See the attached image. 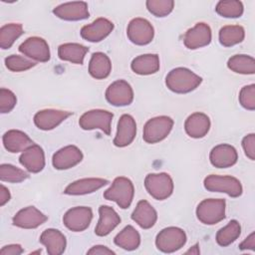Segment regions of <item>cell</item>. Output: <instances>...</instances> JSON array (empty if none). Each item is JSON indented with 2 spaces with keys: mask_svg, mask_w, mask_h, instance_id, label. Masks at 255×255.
Masks as SVG:
<instances>
[{
  "mask_svg": "<svg viewBox=\"0 0 255 255\" xmlns=\"http://www.w3.org/2000/svg\"><path fill=\"white\" fill-rule=\"evenodd\" d=\"M239 249L241 250H255V233L252 232L247 238L244 239V241L242 243H240L239 245Z\"/></svg>",
  "mask_w": 255,
  "mask_h": 255,
  "instance_id": "obj_45",
  "label": "cell"
},
{
  "mask_svg": "<svg viewBox=\"0 0 255 255\" xmlns=\"http://www.w3.org/2000/svg\"><path fill=\"white\" fill-rule=\"evenodd\" d=\"M93 211L88 206H76L69 209L64 217V225L74 232H81L86 230L92 221Z\"/></svg>",
  "mask_w": 255,
  "mask_h": 255,
  "instance_id": "obj_9",
  "label": "cell"
},
{
  "mask_svg": "<svg viewBox=\"0 0 255 255\" xmlns=\"http://www.w3.org/2000/svg\"><path fill=\"white\" fill-rule=\"evenodd\" d=\"M136 134V124L129 115H123L118 123L117 134L114 138V144L119 147L129 145Z\"/></svg>",
  "mask_w": 255,
  "mask_h": 255,
  "instance_id": "obj_20",
  "label": "cell"
},
{
  "mask_svg": "<svg viewBox=\"0 0 255 255\" xmlns=\"http://www.w3.org/2000/svg\"><path fill=\"white\" fill-rule=\"evenodd\" d=\"M111 71L112 63L106 54L96 52L92 55L89 63V73L93 78L97 80L106 79L110 75Z\"/></svg>",
  "mask_w": 255,
  "mask_h": 255,
  "instance_id": "obj_30",
  "label": "cell"
},
{
  "mask_svg": "<svg viewBox=\"0 0 255 255\" xmlns=\"http://www.w3.org/2000/svg\"><path fill=\"white\" fill-rule=\"evenodd\" d=\"M19 51L37 62H48L51 57L48 43L40 37H30L26 39L19 46Z\"/></svg>",
  "mask_w": 255,
  "mask_h": 255,
  "instance_id": "obj_12",
  "label": "cell"
},
{
  "mask_svg": "<svg viewBox=\"0 0 255 255\" xmlns=\"http://www.w3.org/2000/svg\"><path fill=\"white\" fill-rule=\"evenodd\" d=\"M210 128V120L203 113H194L190 115L185 123L184 129L186 133L193 138H201L207 134Z\"/></svg>",
  "mask_w": 255,
  "mask_h": 255,
  "instance_id": "obj_25",
  "label": "cell"
},
{
  "mask_svg": "<svg viewBox=\"0 0 255 255\" xmlns=\"http://www.w3.org/2000/svg\"><path fill=\"white\" fill-rule=\"evenodd\" d=\"M225 206L224 199H204L197 205L196 216L203 224H216L225 218Z\"/></svg>",
  "mask_w": 255,
  "mask_h": 255,
  "instance_id": "obj_3",
  "label": "cell"
},
{
  "mask_svg": "<svg viewBox=\"0 0 255 255\" xmlns=\"http://www.w3.org/2000/svg\"><path fill=\"white\" fill-rule=\"evenodd\" d=\"M24 252L23 248L19 244H10L2 247L0 250L1 255H20Z\"/></svg>",
  "mask_w": 255,
  "mask_h": 255,
  "instance_id": "obj_43",
  "label": "cell"
},
{
  "mask_svg": "<svg viewBox=\"0 0 255 255\" xmlns=\"http://www.w3.org/2000/svg\"><path fill=\"white\" fill-rule=\"evenodd\" d=\"M199 247H198V244H195L192 248H190L188 251H186V254H189V253H191V254H199Z\"/></svg>",
  "mask_w": 255,
  "mask_h": 255,
  "instance_id": "obj_47",
  "label": "cell"
},
{
  "mask_svg": "<svg viewBox=\"0 0 255 255\" xmlns=\"http://www.w3.org/2000/svg\"><path fill=\"white\" fill-rule=\"evenodd\" d=\"M23 34V27L18 23H10L0 29V47L9 49L13 43Z\"/></svg>",
  "mask_w": 255,
  "mask_h": 255,
  "instance_id": "obj_35",
  "label": "cell"
},
{
  "mask_svg": "<svg viewBox=\"0 0 255 255\" xmlns=\"http://www.w3.org/2000/svg\"><path fill=\"white\" fill-rule=\"evenodd\" d=\"M4 147L12 153L24 151L34 144L33 140L24 131L18 129H10L3 135Z\"/></svg>",
  "mask_w": 255,
  "mask_h": 255,
  "instance_id": "obj_27",
  "label": "cell"
},
{
  "mask_svg": "<svg viewBox=\"0 0 255 255\" xmlns=\"http://www.w3.org/2000/svg\"><path fill=\"white\" fill-rule=\"evenodd\" d=\"M16 103L17 99L12 91L4 88L0 90V112L2 114L11 112L16 106Z\"/></svg>",
  "mask_w": 255,
  "mask_h": 255,
  "instance_id": "obj_41",
  "label": "cell"
},
{
  "mask_svg": "<svg viewBox=\"0 0 255 255\" xmlns=\"http://www.w3.org/2000/svg\"><path fill=\"white\" fill-rule=\"evenodd\" d=\"M99 214L100 219L95 228V233L98 236L108 235L121 223L120 215L111 206L101 205L99 208Z\"/></svg>",
  "mask_w": 255,
  "mask_h": 255,
  "instance_id": "obj_22",
  "label": "cell"
},
{
  "mask_svg": "<svg viewBox=\"0 0 255 255\" xmlns=\"http://www.w3.org/2000/svg\"><path fill=\"white\" fill-rule=\"evenodd\" d=\"M145 5L155 17H165L173 10L174 2L172 0H147Z\"/></svg>",
  "mask_w": 255,
  "mask_h": 255,
  "instance_id": "obj_38",
  "label": "cell"
},
{
  "mask_svg": "<svg viewBox=\"0 0 255 255\" xmlns=\"http://www.w3.org/2000/svg\"><path fill=\"white\" fill-rule=\"evenodd\" d=\"M11 198L9 189L7 187H5L3 184L0 185V205L3 206L5 205Z\"/></svg>",
  "mask_w": 255,
  "mask_h": 255,
  "instance_id": "obj_46",
  "label": "cell"
},
{
  "mask_svg": "<svg viewBox=\"0 0 255 255\" xmlns=\"http://www.w3.org/2000/svg\"><path fill=\"white\" fill-rule=\"evenodd\" d=\"M127 35L133 44L143 46L152 41L154 30L152 25L146 19L134 18L128 25Z\"/></svg>",
  "mask_w": 255,
  "mask_h": 255,
  "instance_id": "obj_10",
  "label": "cell"
},
{
  "mask_svg": "<svg viewBox=\"0 0 255 255\" xmlns=\"http://www.w3.org/2000/svg\"><path fill=\"white\" fill-rule=\"evenodd\" d=\"M201 82V77L182 67L171 70L165 78L166 87L176 94L189 93L195 90Z\"/></svg>",
  "mask_w": 255,
  "mask_h": 255,
  "instance_id": "obj_1",
  "label": "cell"
},
{
  "mask_svg": "<svg viewBox=\"0 0 255 255\" xmlns=\"http://www.w3.org/2000/svg\"><path fill=\"white\" fill-rule=\"evenodd\" d=\"M87 254L89 255H108V254H115V252L111 249H109L107 246L104 245H96L93 246Z\"/></svg>",
  "mask_w": 255,
  "mask_h": 255,
  "instance_id": "obj_44",
  "label": "cell"
},
{
  "mask_svg": "<svg viewBox=\"0 0 255 255\" xmlns=\"http://www.w3.org/2000/svg\"><path fill=\"white\" fill-rule=\"evenodd\" d=\"M241 233V226L237 220H230L228 224L216 233V242L221 247H226L233 243Z\"/></svg>",
  "mask_w": 255,
  "mask_h": 255,
  "instance_id": "obj_34",
  "label": "cell"
},
{
  "mask_svg": "<svg viewBox=\"0 0 255 255\" xmlns=\"http://www.w3.org/2000/svg\"><path fill=\"white\" fill-rule=\"evenodd\" d=\"M144 186L154 199L164 200L173 191V181L168 173H149L144 178Z\"/></svg>",
  "mask_w": 255,
  "mask_h": 255,
  "instance_id": "obj_4",
  "label": "cell"
},
{
  "mask_svg": "<svg viewBox=\"0 0 255 255\" xmlns=\"http://www.w3.org/2000/svg\"><path fill=\"white\" fill-rule=\"evenodd\" d=\"M134 195V187L130 179L125 176L116 177L112 185L104 192L107 200L115 201L121 208L129 207Z\"/></svg>",
  "mask_w": 255,
  "mask_h": 255,
  "instance_id": "obj_2",
  "label": "cell"
},
{
  "mask_svg": "<svg viewBox=\"0 0 255 255\" xmlns=\"http://www.w3.org/2000/svg\"><path fill=\"white\" fill-rule=\"evenodd\" d=\"M130 68L137 75L154 74L159 70V58L156 54L137 56L132 60Z\"/></svg>",
  "mask_w": 255,
  "mask_h": 255,
  "instance_id": "obj_29",
  "label": "cell"
},
{
  "mask_svg": "<svg viewBox=\"0 0 255 255\" xmlns=\"http://www.w3.org/2000/svg\"><path fill=\"white\" fill-rule=\"evenodd\" d=\"M204 187L212 192H224L231 197H238L242 194L241 182L233 176L210 174L204 178Z\"/></svg>",
  "mask_w": 255,
  "mask_h": 255,
  "instance_id": "obj_6",
  "label": "cell"
},
{
  "mask_svg": "<svg viewBox=\"0 0 255 255\" xmlns=\"http://www.w3.org/2000/svg\"><path fill=\"white\" fill-rule=\"evenodd\" d=\"M114 115L105 110H91L82 115L79 120L80 127L85 130L99 128L107 135L111 133V124Z\"/></svg>",
  "mask_w": 255,
  "mask_h": 255,
  "instance_id": "obj_8",
  "label": "cell"
},
{
  "mask_svg": "<svg viewBox=\"0 0 255 255\" xmlns=\"http://www.w3.org/2000/svg\"><path fill=\"white\" fill-rule=\"evenodd\" d=\"M109 181L104 178L90 177L82 178L70 183L64 190L65 194L68 195H83L88 193H93L96 190L107 185Z\"/></svg>",
  "mask_w": 255,
  "mask_h": 255,
  "instance_id": "obj_23",
  "label": "cell"
},
{
  "mask_svg": "<svg viewBox=\"0 0 255 255\" xmlns=\"http://www.w3.org/2000/svg\"><path fill=\"white\" fill-rule=\"evenodd\" d=\"M209 159L213 166L227 168L237 162L238 154L234 146L227 143H221L211 149Z\"/></svg>",
  "mask_w": 255,
  "mask_h": 255,
  "instance_id": "obj_19",
  "label": "cell"
},
{
  "mask_svg": "<svg viewBox=\"0 0 255 255\" xmlns=\"http://www.w3.org/2000/svg\"><path fill=\"white\" fill-rule=\"evenodd\" d=\"M211 42V29L205 23H196L194 27L188 29L183 37L186 48L195 50L207 46Z\"/></svg>",
  "mask_w": 255,
  "mask_h": 255,
  "instance_id": "obj_13",
  "label": "cell"
},
{
  "mask_svg": "<svg viewBox=\"0 0 255 255\" xmlns=\"http://www.w3.org/2000/svg\"><path fill=\"white\" fill-rule=\"evenodd\" d=\"M20 163L30 172H40L45 166V153L38 144H33L25 149L19 157Z\"/></svg>",
  "mask_w": 255,
  "mask_h": 255,
  "instance_id": "obj_21",
  "label": "cell"
},
{
  "mask_svg": "<svg viewBox=\"0 0 255 255\" xmlns=\"http://www.w3.org/2000/svg\"><path fill=\"white\" fill-rule=\"evenodd\" d=\"M131 219L141 228L149 229L155 224L157 213L148 201L140 200L131 213Z\"/></svg>",
  "mask_w": 255,
  "mask_h": 255,
  "instance_id": "obj_26",
  "label": "cell"
},
{
  "mask_svg": "<svg viewBox=\"0 0 255 255\" xmlns=\"http://www.w3.org/2000/svg\"><path fill=\"white\" fill-rule=\"evenodd\" d=\"M89 48L78 43H65L59 46L58 56L63 61L82 65Z\"/></svg>",
  "mask_w": 255,
  "mask_h": 255,
  "instance_id": "obj_28",
  "label": "cell"
},
{
  "mask_svg": "<svg viewBox=\"0 0 255 255\" xmlns=\"http://www.w3.org/2000/svg\"><path fill=\"white\" fill-rule=\"evenodd\" d=\"M72 115L71 112L47 109L39 111L34 116L35 126L42 130H50L58 127Z\"/></svg>",
  "mask_w": 255,
  "mask_h": 255,
  "instance_id": "obj_16",
  "label": "cell"
},
{
  "mask_svg": "<svg viewBox=\"0 0 255 255\" xmlns=\"http://www.w3.org/2000/svg\"><path fill=\"white\" fill-rule=\"evenodd\" d=\"M172 127L173 120L167 116L152 118L144 125L142 138L147 143L159 142L169 134Z\"/></svg>",
  "mask_w": 255,
  "mask_h": 255,
  "instance_id": "obj_5",
  "label": "cell"
},
{
  "mask_svg": "<svg viewBox=\"0 0 255 255\" xmlns=\"http://www.w3.org/2000/svg\"><path fill=\"white\" fill-rule=\"evenodd\" d=\"M29 178V174L12 164L3 163L0 165V179L2 181L17 183Z\"/></svg>",
  "mask_w": 255,
  "mask_h": 255,
  "instance_id": "obj_37",
  "label": "cell"
},
{
  "mask_svg": "<svg viewBox=\"0 0 255 255\" xmlns=\"http://www.w3.org/2000/svg\"><path fill=\"white\" fill-rule=\"evenodd\" d=\"M215 11L225 18H238L243 14V4L237 0H223L217 3Z\"/></svg>",
  "mask_w": 255,
  "mask_h": 255,
  "instance_id": "obj_36",
  "label": "cell"
},
{
  "mask_svg": "<svg viewBox=\"0 0 255 255\" xmlns=\"http://www.w3.org/2000/svg\"><path fill=\"white\" fill-rule=\"evenodd\" d=\"M227 67L234 73L242 75H253L255 73V60L248 55H234L229 58Z\"/></svg>",
  "mask_w": 255,
  "mask_h": 255,
  "instance_id": "obj_32",
  "label": "cell"
},
{
  "mask_svg": "<svg viewBox=\"0 0 255 255\" xmlns=\"http://www.w3.org/2000/svg\"><path fill=\"white\" fill-rule=\"evenodd\" d=\"M5 65L12 72H23L34 67L36 63L18 55H10L5 59Z\"/></svg>",
  "mask_w": 255,
  "mask_h": 255,
  "instance_id": "obj_39",
  "label": "cell"
},
{
  "mask_svg": "<svg viewBox=\"0 0 255 255\" xmlns=\"http://www.w3.org/2000/svg\"><path fill=\"white\" fill-rule=\"evenodd\" d=\"M240 105L249 111L255 110V85L251 84L241 89L239 93Z\"/></svg>",
  "mask_w": 255,
  "mask_h": 255,
  "instance_id": "obj_40",
  "label": "cell"
},
{
  "mask_svg": "<svg viewBox=\"0 0 255 255\" xmlns=\"http://www.w3.org/2000/svg\"><path fill=\"white\" fill-rule=\"evenodd\" d=\"M53 13L60 19L67 21H79L89 18L88 4L84 1L63 3L54 8Z\"/></svg>",
  "mask_w": 255,
  "mask_h": 255,
  "instance_id": "obj_17",
  "label": "cell"
},
{
  "mask_svg": "<svg viewBox=\"0 0 255 255\" xmlns=\"http://www.w3.org/2000/svg\"><path fill=\"white\" fill-rule=\"evenodd\" d=\"M114 29V24L106 18H98L81 29V36L89 42H100L107 38Z\"/></svg>",
  "mask_w": 255,
  "mask_h": 255,
  "instance_id": "obj_18",
  "label": "cell"
},
{
  "mask_svg": "<svg viewBox=\"0 0 255 255\" xmlns=\"http://www.w3.org/2000/svg\"><path fill=\"white\" fill-rule=\"evenodd\" d=\"M40 242L46 247L49 255H60L64 253L67 245L65 235L54 228L43 231L40 236Z\"/></svg>",
  "mask_w": 255,
  "mask_h": 255,
  "instance_id": "obj_24",
  "label": "cell"
},
{
  "mask_svg": "<svg viewBox=\"0 0 255 255\" xmlns=\"http://www.w3.org/2000/svg\"><path fill=\"white\" fill-rule=\"evenodd\" d=\"M83 159L82 150L76 145H67L56 151L52 158L53 166L56 169H69L80 163Z\"/></svg>",
  "mask_w": 255,
  "mask_h": 255,
  "instance_id": "obj_14",
  "label": "cell"
},
{
  "mask_svg": "<svg viewBox=\"0 0 255 255\" xmlns=\"http://www.w3.org/2000/svg\"><path fill=\"white\" fill-rule=\"evenodd\" d=\"M186 239V234L181 228L171 226L159 231L155 238V245L161 252L172 253L183 247Z\"/></svg>",
  "mask_w": 255,
  "mask_h": 255,
  "instance_id": "obj_7",
  "label": "cell"
},
{
  "mask_svg": "<svg viewBox=\"0 0 255 255\" xmlns=\"http://www.w3.org/2000/svg\"><path fill=\"white\" fill-rule=\"evenodd\" d=\"M48 217L35 206H28L19 210L13 217V225L24 228L34 229L46 222Z\"/></svg>",
  "mask_w": 255,
  "mask_h": 255,
  "instance_id": "obj_15",
  "label": "cell"
},
{
  "mask_svg": "<svg viewBox=\"0 0 255 255\" xmlns=\"http://www.w3.org/2000/svg\"><path fill=\"white\" fill-rule=\"evenodd\" d=\"M106 99L115 107L128 106L133 101L132 88L125 80L115 81L108 87L106 91Z\"/></svg>",
  "mask_w": 255,
  "mask_h": 255,
  "instance_id": "obj_11",
  "label": "cell"
},
{
  "mask_svg": "<svg viewBox=\"0 0 255 255\" xmlns=\"http://www.w3.org/2000/svg\"><path fill=\"white\" fill-rule=\"evenodd\" d=\"M114 242L119 247L128 251H131L139 246L140 236L135 228H133L131 225H128L120 233L117 234Z\"/></svg>",
  "mask_w": 255,
  "mask_h": 255,
  "instance_id": "obj_31",
  "label": "cell"
},
{
  "mask_svg": "<svg viewBox=\"0 0 255 255\" xmlns=\"http://www.w3.org/2000/svg\"><path fill=\"white\" fill-rule=\"evenodd\" d=\"M242 147L245 151L247 157L251 160L255 159V134L250 133L243 137L242 139Z\"/></svg>",
  "mask_w": 255,
  "mask_h": 255,
  "instance_id": "obj_42",
  "label": "cell"
},
{
  "mask_svg": "<svg viewBox=\"0 0 255 255\" xmlns=\"http://www.w3.org/2000/svg\"><path fill=\"white\" fill-rule=\"evenodd\" d=\"M245 31L239 25H227L219 31V42L224 47H231L244 40Z\"/></svg>",
  "mask_w": 255,
  "mask_h": 255,
  "instance_id": "obj_33",
  "label": "cell"
}]
</instances>
